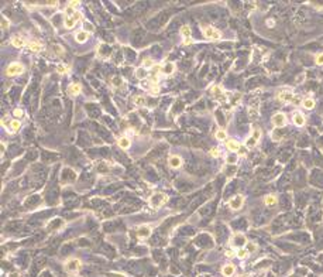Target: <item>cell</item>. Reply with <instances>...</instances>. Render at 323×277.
Wrapping results in <instances>:
<instances>
[{"mask_svg": "<svg viewBox=\"0 0 323 277\" xmlns=\"http://www.w3.org/2000/svg\"><path fill=\"white\" fill-rule=\"evenodd\" d=\"M65 269H67L68 273H76V271L81 269V262L75 257L68 259L67 263H65Z\"/></svg>", "mask_w": 323, "mask_h": 277, "instance_id": "cell-1", "label": "cell"}, {"mask_svg": "<svg viewBox=\"0 0 323 277\" xmlns=\"http://www.w3.org/2000/svg\"><path fill=\"white\" fill-rule=\"evenodd\" d=\"M24 71V68H23L21 64H18V62H13V64H10L9 67H7V75L9 77H14V75H18L21 74V72Z\"/></svg>", "mask_w": 323, "mask_h": 277, "instance_id": "cell-2", "label": "cell"}, {"mask_svg": "<svg viewBox=\"0 0 323 277\" xmlns=\"http://www.w3.org/2000/svg\"><path fill=\"white\" fill-rule=\"evenodd\" d=\"M165 201H167V198H165V195L161 194V192H157V194H154L153 197L150 198V204H151V206H154V208L161 206Z\"/></svg>", "mask_w": 323, "mask_h": 277, "instance_id": "cell-3", "label": "cell"}, {"mask_svg": "<svg viewBox=\"0 0 323 277\" xmlns=\"http://www.w3.org/2000/svg\"><path fill=\"white\" fill-rule=\"evenodd\" d=\"M203 34H205V37L209 38V40H219V38L222 37L220 31H217L216 28H213V27H205Z\"/></svg>", "mask_w": 323, "mask_h": 277, "instance_id": "cell-4", "label": "cell"}, {"mask_svg": "<svg viewBox=\"0 0 323 277\" xmlns=\"http://www.w3.org/2000/svg\"><path fill=\"white\" fill-rule=\"evenodd\" d=\"M243 202H244V198L241 197V195H237V197L232 198V200L229 201V205H230L232 209H240L241 205H243Z\"/></svg>", "mask_w": 323, "mask_h": 277, "instance_id": "cell-5", "label": "cell"}, {"mask_svg": "<svg viewBox=\"0 0 323 277\" xmlns=\"http://www.w3.org/2000/svg\"><path fill=\"white\" fill-rule=\"evenodd\" d=\"M150 235H151V228H150V226L143 225V226H140V228L137 229V236L140 237V239H145V237H148Z\"/></svg>", "mask_w": 323, "mask_h": 277, "instance_id": "cell-6", "label": "cell"}, {"mask_svg": "<svg viewBox=\"0 0 323 277\" xmlns=\"http://www.w3.org/2000/svg\"><path fill=\"white\" fill-rule=\"evenodd\" d=\"M285 122H287V120H285V115L284 113H277V115H274V117H272V123H274L277 127L284 126Z\"/></svg>", "mask_w": 323, "mask_h": 277, "instance_id": "cell-7", "label": "cell"}, {"mask_svg": "<svg viewBox=\"0 0 323 277\" xmlns=\"http://www.w3.org/2000/svg\"><path fill=\"white\" fill-rule=\"evenodd\" d=\"M168 164L171 166V168H179L182 166V160H181L179 156H171L169 160H168Z\"/></svg>", "mask_w": 323, "mask_h": 277, "instance_id": "cell-8", "label": "cell"}, {"mask_svg": "<svg viewBox=\"0 0 323 277\" xmlns=\"http://www.w3.org/2000/svg\"><path fill=\"white\" fill-rule=\"evenodd\" d=\"M278 98L284 102H292L293 101V95L289 92V91H282V92H279Z\"/></svg>", "mask_w": 323, "mask_h": 277, "instance_id": "cell-9", "label": "cell"}, {"mask_svg": "<svg viewBox=\"0 0 323 277\" xmlns=\"http://www.w3.org/2000/svg\"><path fill=\"white\" fill-rule=\"evenodd\" d=\"M75 38H76V41L78 43H85L86 40L89 38V34H88V31H85V30H82V31H78L76 34H75Z\"/></svg>", "mask_w": 323, "mask_h": 277, "instance_id": "cell-10", "label": "cell"}, {"mask_svg": "<svg viewBox=\"0 0 323 277\" xmlns=\"http://www.w3.org/2000/svg\"><path fill=\"white\" fill-rule=\"evenodd\" d=\"M293 123H295L296 126H303V124H305V117H303V115L296 112V113L293 115Z\"/></svg>", "mask_w": 323, "mask_h": 277, "instance_id": "cell-11", "label": "cell"}, {"mask_svg": "<svg viewBox=\"0 0 323 277\" xmlns=\"http://www.w3.org/2000/svg\"><path fill=\"white\" fill-rule=\"evenodd\" d=\"M234 271H236V269H234V266H233V265H226L222 269V273L224 274L226 277L233 276V274H234Z\"/></svg>", "mask_w": 323, "mask_h": 277, "instance_id": "cell-12", "label": "cell"}, {"mask_svg": "<svg viewBox=\"0 0 323 277\" xmlns=\"http://www.w3.org/2000/svg\"><path fill=\"white\" fill-rule=\"evenodd\" d=\"M12 44L14 47H17V48H21V47L25 45V41H24V38H23V37H17V35H16V37L12 38Z\"/></svg>", "mask_w": 323, "mask_h": 277, "instance_id": "cell-13", "label": "cell"}, {"mask_svg": "<svg viewBox=\"0 0 323 277\" xmlns=\"http://www.w3.org/2000/svg\"><path fill=\"white\" fill-rule=\"evenodd\" d=\"M226 146H227V148H229L230 151H237L238 148H240V144H238L236 140H227V142H226Z\"/></svg>", "mask_w": 323, "mask_h": 277, "instance_id": "cell-14", "label": "cell"}, {"mask_svg": "<svg viewBox=\"0 0 323 277\" xmlns=\"http://www.w3.org/2000/svg\"><path fill=\"white\" fill-rule=\"evenodd\" d=\"M64 24L67 28H73V26L76 24V21H75V19H73L72 16H67L64 20Z\"/></svg>", "mask_w": 323, "mask_h": 277, "instance_id": "cell-15", "label": "cell"}, {"mask_svg": "<svg viewBox=\"0 0 323 277\" xmlns=\"http://www.w3.org/2000/svg\"><path fill=\"white\" fill-rule=\"evenodd\" d=\"M119 146L123 148V150H126V148H128L131 146V142L127 137H120L119 138Z\"/></svg>", "mask_w": 323, "mask_h": 277, "instance_id": "cell-16", "label": "cell"}, {"mask_svg": "<svg viewBox=\"0 0 323 277\" xmlns=\"http://www.w3.org/2000/svg\"><path fill=\"white\" fill-rule=\"evenodd\" d=\"M174 69H175V65L172 64V62H167V64L162 67V71H164V74H172L174 72Z\"/></svg>", "mask_w": 323, "mask_h": 277, "instance_id": "cell-17", "label": "cell"}, {"mask_svg": "<svg viewBox=\"0 0 323 277\" xmlns=\"http://www.w3.org/2000/svg\"><path fill=\"white\" fill-rule=\"evenodd\" d=\"M136 77L138 78L140 81H144L147 78V74H145V69H144L143 67H140V68H137L136 69Z\"/></svg>", "mask_w": 323, "mask_h": 277, "instance_id": "cell-18", "label": "cell"}, {"mask_svg": "<svg viewBox=\"0 0 323 277\" xmlns=\"http://www.w3.org/2000/svg\"><path fill=\"white\" fill-rule=\"evenodd\" d=\"M20 126H21V123H20V120H12L9 123V129L12 130V132H17L18 129H20Z\"/></svg>", "mask_w": 323, "mask_h": 277, "instance_id": "cell-19", "label": "cell"}, {"mask_svg": "<svg viewBox=\"0 0 323 277\" xmlns=\"http://www.w3.org/2000/svg\"><path fill=\"white\" fill-rule=\"evenodd\" d=\"M302 105H303V108H305V109H312L315 106V101H313V99H311V98H306L305 101L302 102Z\"/></svg>", "mask_w": 323, "mask_h": 277, "instance_id": "cell-20", "label": "cell"}, {"mask_svg": "<svg viewBox=\"0 0 323 277\" xmlns=\"http://www.w3.org/2000/svg\"><path fill=\"white\" fill-rule=\"evenodd\" d=\"M181 34L183 35V38H185V40L191 38V28H189L188 26H183V27L181 28Z\"/></svg>", "mask_w": 323, "mask_h": 277, "instance_id": "cell-21", "label": "cell"}, {"mask_svg": "<svg viewBox=\"0 0 323 277\" xmlns=\"http://www.w3.org/2000/svg\"><path fill=\"white\" fill-rule=\"evenodd\" d=\"M69 92L72 93V95H78V93L81 92V85L79 83H72L69 88Z\"/></svg>", "mask_w": 323, "mask_h": 277, "instance_id": "cell-22", "label": "cell"}, {"mask_svg": "<svg viewBox=\"0 0 323 277\" xmlns=\"http://www.w3.org/2000/svg\"><path fill=\"white\" fill-rule=\"evenodd\" d=\"M134 103L141 108V106L145 105V98H144V96H136V98H134Z\"/></svg>", "mask_w": 323, "mask_h": 277, "instance_id": "cell-23", "label": "cell"}, {"mask_svg": "<svg viewBox=\"0 0 323 277\" xmlns=\"http://www.w3.org/2000/svg\"><path fill=\"white\" fill-rule=\"evenodd\" d=\"M265 204L267 205H275L277 204V198L274 195H268V197H265Z\"/></svg>", "mask_w": 323, "mask_h": 277, "instance_id": "cell-24", "label": "cell"}, {"mask_svg": "<svg viewBox=\"0 0 323 277\" xmlns=\"http://www.w3.org/2000/svg\"><path fill=\"white\" fill-rule=\"evenodd\" d=\"M237 256H238L240 259L247 257V256H248V250H247V249H243V247H241V249L237 250Z\"/></svg>", "mask_w": 323, "mask_h": 277, "instance_id": "cell-25", "label": "cell"}, {"mask_svg": "<svg viewBox=\"0 0 323 277\" xmlns=\"http://www.w3.org/2000/svg\"><path fill=\"white\" fill-rule=\"evenodd\" d=\"M151 67H154L153 59H150V58L144 59V61H143V68H144V69H147V68H151Z\"/></svg>", "mask_w": 323, "mask_h": 277, "instance_id": "cell-26", "label": "cell"}, {"mask_svg": "<svg viewBox=\"0 0 323 277\" xmlns=\"http://www.w3.org/2000/svg\"><path fill=\"white\" fill-rule=\"evenodd\" d=\"M112 83L114 86H120V85H123V79L120 77H114V78H112Z\"/></svg>", "mask_w": 323, "mask_h": 277, "instance_id": "cell-27", "label": "cell"}, {"mask_svg": "<svg viewBox=\"0 0 323 277\" xmlns=\"http://www.w3.org/2000/svg\"><path fill=\"white\" fill-rule=\"evenodd\" d=\"M216 138H217V140H224V138H226V132H224V130H217Z\"/></svg>", "mask_w": 323, "mask_h": 277, "instance_id": "cell-28", "label": "cell"}, {"mask_svg": "<svg viewBox=\"0 0 323 277\" xmlns=\"http://www.w3.org/2000/svg\"><path fill=\"white\" fill-rule=\"evenodd\" d=\"M28 47H30V49H33V51H40L41 49V45L40 44H37V43H30Z\"/></svg>", "mask_w": 323, "mask_h": 277, "instance_id": "cell-29", "label": "cell"}, {"mask_svg": "<svg viewBox=\"0 0 323 277\" xmlns=\"http://www.w3.org/2000/svg\"><path fill=\"white\" fill-rule=\"evenodd\" d=\"M256 143H257L256 138H254V137H250L248 140H247L246 146H247V147H254V146H256Z\"/></svg>", "mask_w": 323, "mask_h": 277, "instance_id": "cell-30", "label": "cell"}, {"mask_svg": "<svg viewBox=\"0 0 323 277\" xmlns=\"http://www.w3.org/2000/svg\"><path fill=\"white\" fill-rule=\"evenodd\" d=\"M9 20L6 19V17H2V28H3V30H6L7 27H9Z\"/></svg>", "mask_w": 323, "mask_h": 277, "instance_id": "cell-31", "label": "cell"}, {"mask_svg": "<svg viewBox=\"0 0 323 277\" xmlns=\"http://www.w3.org/2000/svg\"><path fill=\"white\" fill-rule=\"evenodd\" d=\"M236 161H237V156H234V154L227 157V163L229 164H236Z\"/></svg>", "mask_w": 323, "mask_h": 277, "instance_id": "cell-32", "label": "cell"}, {"mask_svg": "<svg viewBox=\"0 0 323 277\" xmlns=\"http://www.w3.org/2000/svg\"><path fill=\"white\" fill-rule=\"evenodd\" d=\"M57 71H58L59 74H64V72L68 71V68L65 67V65H58V67H57Z\"/></svg>", "mask_w": 323, "mask_h": 277, "instance_id": "cell-33", "label": "cell"}, {"mask_svg": "<svg viewBox=\"0 0 323 277\" xmlns=\"http://www.w3.org/2000/svg\"><path fill=\"white\" fill-rule=\"evenodd\" d=\"M210 156H212V157H219V156H220L219 148H212V150H210Z\"/></svg>", "mask_w": 323, "mask_h": 277, "instance_id": "cell-34", "label": "cell"}, {"mask_svg": "<svg viewBox=\"0 0 323 277\" xmlns=\"http://www.w3.org/2000/svg\"><path fill=\"white\" fill-rule=\"evenodd\" d=\"M151 92H153V93H158V92H159V86L157 85L155 82H154L153 86H151Z\"/></svg>", "mask_w": 323, "mask_h": 277, "instance_id": "cell-35", "label": "cell"}, {"mask_svg": "<svg viewBox=\"0 0 323 277\" xmlns=\"http://www.w3.org/2000/svg\"><path fill=\"white\" fill-rule=\"evenodd\" d=\"M316 62H317L319 65H322V64H323V54H319V55L316 57Z\"/></svg>", "mask_w": 323, "mask_h": 277, "instance_id": "cell-36", "label": "cell"}, {"mask_svg": "<svg viewBox=\"0 0 323 277\" xmlns=\"http://www.w3.org/2000/svg\"><path fill=\"white\" fill-rule=\"evenodd\" d=\"M14 116L16 117L23 116V110H21V109H16V110H14Z\"/></svg>", "mask_w": 323, "mask_h": 277, "instance_id": "cell-37", "label": "cell"}, {"mask_svg": "<svg viewBox=\"0 0 323 277\" xmlns=\"http://www.w3.org/2000/svg\"><path fill=\"white\" fill-rule=\"evenodd\" d=\"M260 136H261V132H260V130H254V134H253V137L256 138V140H258V138H260Z\"/></svg>", "mask_w": 323, "mask_h": 277, "instance_id": "cell-38", "label": "cell"}, {"mask_svg": "<svg viewBox=\"0 0 323 277\" xmlns=\"http://www.w3.org/2000/svg\"><path fill=\"white\" fill-rule=\"evenodd\" d=\"M76 6H79V2H71V3H69L71 9H76Z\"/></svg>", "mask_w": 323, "mask_h": 277, "instance_id": "cell-39", "label": "cell"}, {"mask_svg": "<svg viewBox=\"0 0 323 277\" xmlns=\"http://www.w3.org/2000/svg\"><path fill=\"white\" fill-rule=\"evenodd\" d=\"M72 17H73V19H75V21H78V20L81 19V13L75 12V13H73V14H72Z\"/></svg>", "mask_w": 323, "mask_h": 277, "instance_id": "cell-40", "label": "cell"}, {"mask_svg": "<svg viewBox=\"0 0 323 277\" xmlns=\"http://www.w3.org/2000/svg\"><path fill=\"white\" fill-rule=\"evenodd\" d=\"M247 250H250V252H254V250H256V245H251V243H250V245H248V249H247Z\"/></svg>", "mask_w": 323, "mask_h": 277, "instance_id": "cell-41", "label": "cell"}, {"mask_svg": "<svg viewBox=\"0 0 323 277\" xmlns=\"http://www.w3.org/2000/svg\"><path fill=\"white\" fill-rule=\"evenodd\" d=\"M226 256H227V257H232L233 252H232V250H227V252H226Z\"/></svg>", "mask_w": 323, "mask_h": 277, "instance_id": "cell-42", "label": "cell"}, {"mask_svg": "<svg viewBox=\"0 0 323 277\" xmlns=\"http://www.w3.org/2000/svg\"><path fill=\"white\" fill-rule=\"evenodd\" d=\"M85 28H88V30H92V24H89V23H86V24H85Z\"/></svg>", "mask_w": 323, "mask_h": 277, "instance_id": "cell-43", "label": "cell"}, {"mask_svg": "<svg viewBox=\"0 0 323 277\" xmlns=\"http://www.w3.org/2000/svg\"><path fill=\"white\" fill-rule=\"evenodd\" d=\"M240 277H250L248 274H243V276H240Z\"/></svg>", "mask_w": 323, "mask_h": 277, "instance_id": "cell-44", "label": "cell"}]
</instances>
